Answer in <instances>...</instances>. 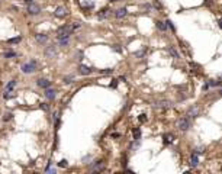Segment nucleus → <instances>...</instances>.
Here are the masks:
<instances>
[{
  "mask_svg": "<svg viewBox=\"0 0 222 174\" xmlns=\"http://www.w3.org/2000/svg\"><path fill=\"white\" fill-rule=\"evenodd\" d=\"M58 43H60V45H67V43H68V38H64V39H58Z\"/></svg>",
  "mask_w": 222,
  "mask_h": 174,
  "instance_id": "nucleus-21",
  "label": "nucleus"
},
{
  "mask_svg": "<svg viewBox=\"0 0 222 174\" xmlns=\"http://www.w3.org/2000/svg\"><path fill=\"white\" fill-rule=\"evenodd\" d=\"M128 15V10L125 9V7H122V9H118L116 12H115V16L118 17V19H122V17H125Z\"/></svg>",
  "mask_w": 222,
  "mask_h": 174,
  "instance_id": "nucleus-12",
  "label": "nucleus"
},
{
  "mask_svg": "<svg viewBox=\"0 0 222 174\" xmlns=\"http://www.w3.org/2000/svg\"><path fill=\"white\" fill-rule=\"evenodd\" d=\"M54 15H55L57 17H65V16H67V9H65L64 6H58V7L55 9Z\"/></svg>",
  "mask_w": 222,
  "mask_h": 174,
  "instance_id": "nucleus-6",
  "label": "nucleus"
},
{
  "mask_svg": "<svg viewBox=\"0 0 222 174\" xmlns=\"http://www.w3.org/2000/svg\"><path fill=\"white\" fill-rule=\"evenodd\" d=\"M65 163H67V161H65V160H62V161H61V165H62V167H65V165H67Z\"/></svg>",
  "mask_w": 222,
  "mask_h": 174,
  "instance_id": "nucleus-29",
  "label": "nucleus"
},
{
  "mask_svg": "<svg viewBox=\"0 0 222 174\" xmlns=\"http://www.w3.org/2000/svg\"><path fill=\"white\" fill-rule=\"evenodd\" d=\"M140 120L144 122V120H145V115H141V116H140Z\"/></svg>",
  "mask_w": 222,
  "mask_h": 174,
  "instance_id": "nucleus-28",
  "label": "nucleus"
},
{
  "mask_svg": "<svg viewBox=\"0 0 222 174\" xmlns=\"http://www.w3.org/2000/svg\"><path fill=\"white\" fill-rule=\"evenodd\" d=\"M219 23H221V28H222V19H221V20H219Z\"/></svg>",
  "mask_w": 222,
  "mask_h": 174,
  "instance_id": "nucleus-31",
  "label": "nucleus"
},
{
  "mask_svg": "<svg viewBox=\"0 0 222 174\" xmlns=\"http://www.w3.org/2000/svg\"><path fill=\"white\" fill-rule=\"evenodd\" d=\"M12 116H13V115H12L10 112H7V113H5V116H3V120H5V122H7V120H10V119H12Z\"/></svg>",
  "mask_w": 222,
  "mask_h": 174,
  "instance_id": "nucleus-19",
  "label": "nucleus"
},
{
  "mask_svg": "<svg viewBox=\"0 0 222 174\" xmlns=\"http://www.w3.org/2000/svg\"><path fill=\"white\" fill-rule=\"evenodd\" d=\"M22 71L26 73V74H31L35 71V62H31V64H23L22 65Z\"/></svg>",
  "mask_w": 222,
  "mask_h": 174,
  "instance_id": "nucleus-5",
  "label": "nucleus"
},
{
  "mask_svg": "<svg viewBox=\"0 0 222 174\" xmlns=\"http://www.w3.org/2000/svg\"><path fill=\"white\" fill-rule=\"evenodd\" d=\"M5 57H6V58H12V57H16V52H6V54H5Z\"/></svg>",
  "mask_w": 222,
  "mask_h": 174,
  "instance_id": "nucleus-27",
  "label": "nucleus"
},
{
  "mask_svg": "<svg viewBox=\"0 0 222 174\" xmlns=\"http://www.w3.org/2000/svg\"><path fill=\"white\" fill-rule=\"evenodd\" d=\"M221 96H222V90H221Z\"/></svg>",
  "mask_w": 222,
  "mask_h": 174,
  "instance_id": "nucleus-33",
  "label": "nucleus"
},
{
  "mask_svg": "<svg viewBox=\"0 0 222 174\" xmlns=\"http://www.w3.org/2000/svg\"><path fill=\"white\" fill-rule=\"evenodd\" d=\"M73 80H74V77H73V76H67V77H65V78H64V81H65V83H67V84L73 83Z\"/></svg>",
  "mask_w": 222,
  "mask_h": 174,
  "instance_id": "nucleus-23",
  "label": "nucleus"
},
{
  "mask_svg": "<svg viewBox=\"0 0 222 174\" xmlns=\"http://www.w3.org/2000/svg\"><path fill=\"white\" fill-rule=\"evenodd\" d=\"M44 55H45L47 58H55L57 57V48L54 47V45H50V47H47L45 48V51H44Z\"/></svg>",
  "mask_w": 222,
  "mask_h": 174,
  "instance_id": "nucleus-2",
  "label": "nucleus"
},
{
  "mask_svg": "<svg viewBox=\"0 0 222 174\" xmlns=\"http://www.w3.org/2000/svg\"><path fill=\"white\" fill-rule=\"evenodd\" d=\"M199 112H201V110H199L197 107H190L189 112H187V115H189V116H193V118H197V116H199Z\"/></svg>",
  "mask_w": 222,
  "mask_h": 174,
  "instance_id": "nucleus-14",
  "label": "nucleus"
},
{
  "mask_svg": "<svg viewBox=\"0 0 222 174\" xmlns=\"http://www.w3.org/2000/svg\"><path fill=\"white\" fill-rule=\"evenodd\" d=\"M10 97H15V93H13L12 90H7V92L5 93V99H10Z\"/></svg>",
  "mask_w": 222,
  "mask_h": 174,
  "instance_id": "nucleus-17",
  "label": "nucleus"
},
{
  "mask_svg": "<svg viewBox=\"0 0 222 174\" xmlns=\"http://www.w3.org/2000/svg\"><path fill=\"white\" fill-rule=\"evenodd\" d=\"M206 3L208 5H212V0H206Z\"/></svg>",
  "mask_w": 222,
  "mask_h": 174,
  "instance_id": "nucleus-30",
  "label": "nucleus"
},
{
  "mask_svg": "<svg viewBox=\"0 0 222 174\" xmlns=\"http://www.w3.org/2000/svg\"><path fill=\"white\" fill-rule=\"evenodd\" d=\"M157 28H158L160 31H166V25L163 23V22H160V20L157 22Z\"/></svg>",
  "mask_w": 222,
  "mask_h": 174,
  "instance_id": "nucleus-20",
  "label": "nucleus"
},
{
  "mask_svg": "<svg viewBox=\"0 0 222 174\" xmlns=\"http://www.w3.org/2000/svg\"><path fill=\"white\" fill-rule=\"evenodd\" d=\"M110 2H116V0H110Z\"/></svg>",
  "mask_w": 222,
  "mask_h": 174,
  "instance_id": "nucleus-32",
  "label": "nucleus"
},
{
  "mask_svg": "<svg viewBox=\"0 0 222 174\" xmlns=\"http://www.w3.org/2000/svg\"><path fill=\"white\" fill-rule=\"evenodd\" d=\"M155 106L160 109H168V107H171V102L170 100H158Z\"/></svg>",
  "mask_w": 222,
  "mask_h": 174,
  "instance_id": "nucleus-9",
  "label": "nucleus"
},
{
  "mask_svg": "<svg viewBox=\"0 0 222 174\" xmlns=\"http://www.w3.org/2000/svg\"><path fill=\"white\" fill-rule=\"evenodd\" d=\"M173 138H174L173 135H166V137H164V139H166L167 144H168V142H173Z\"/></svg>",
  "mask_w": 222,
  "mask_h": 174,
  "instance_id": "nucleus-24",
  "label": "nucleus"
},
{
  "mask_svg": "<svg viewBox=\"0 0 222 174\" xmlns=\"http://www.w3.org/2000/svg\"><path fill=\"white\" fill-rule=\"evenodd\" d=\"M55 93H57V92H55L54 89H50V87H47V89H45V96H47L50 100H52V99L55 97Z\"/></svg>",
  "mask_w": 222,
  "mask_h": 174,
  "instance_id": "nucleus-13",
  "label": "nucleus"
},
{
  "mask_svg": "<svg viewBox=\"0 0 222 174\" xmlns=\"http://www.w3.org/2000/svg\"><path fill=\"white\" fill-rule=\"evenodd\" d=\"M190 164H192V167H196V165H197V155H196V154L192 155V158H190Z\"/></svg>",
  "mask_w": 222,
  "mask_h": 174,
  "instance_id": "nucleus-16",
  "label": "nucleus"
},
{
  "mask_svg": "<svg viewBox=\"0 0 222 174\" xmlns=\"http://www.w3.org/2000/svg\"><path fill=\"white\" fill-rule=\"evenodd\" d=\"M109 16V10L107 9H103L100 13H99V19H105V17H107Z\"/></svg>",
  "mask_w": 222,
  "mask_h": 174,
  "instance_id": "nucleus-15",
  "label": "nucleus"
},
{
  "mask_svg": "<svg viewBox=\"0 0 222 174\" xmlns=\"http://www.w3.org/2000/svg\"><path fill=\"white\" fill-rule=\"evenodd\" d=\"M35 39L39 43H47L48 42V35H45V33H36L35 35Z\"/></svg>",
  "mask_w": 222,
  "mask_h": 174,
  "instance_id": "nucleus-8",
  "label": "nucleus"
},
{
  "mask_svg": "<svg viewBox=\"0 0 222 174\" xmlns=\"http://www.w3.org/2000/svg\"><path fill=\"white\" fill-rule=\"evenodd\" d=\"M7 42H9V43H17V42H20V38H19V36H17V38H10Z\"/></svg>",
  "mask_w": 222,
  "mask_h": 174,
  "instance_id": "nucleus-22",
  "label": "nucleus"
},
{
  "mask_svg": "<svg viewBox=\"0 0 222 174\" xmlns=\"http://www.w3.org/2000/svg\"><path fill=\"white\" fill-rule=\"evenodd\" d=\"M168 52H170V54H171V55H173L174 58H179V54H177V52H176V51H174L173 48H170V50H168Z\"/></svg>",
  "mask_w": 222,
  "mask_h": 174,
  "instance_id": "nucleus-25",
  "label": "nucleus"
},
{
  "mask_svg": "<svg viewBox=\"0 0 222 174\" xmlns=\"http://www.w3.org/2000/svg\"><path fill=\"white\" fill-rule=\"evenodd\" d=\"M189 128H190V120L187 118H182L179 120V129L180 130H187Z\"/></svg>",
  "mask_w": 222,
  "mask_h": 174,
  "instance_id": "nucleus-4",
  "label": "nucleus"
},
{
  "mask_svg": "<svg viewBox=\"0 0 222 174\" xmlns=\"http://www.w3.org/2000/svg\"><path fill=\"white\" fill-rule=\"evenodd\" d=\"M26 12H28L29 15H38V13L41 12V7H39L36 3H29V6H28Z\"/></svg>",
  "mask_w": 222,
  "mask_h": 174,
  "instance_id": "nucleus-3",
  "label": "nucleus"
},
{
  "mask_svg": "<svg viewBox=\"0 0 222 174\" xmlns=\"http://www.w3.org/2000/svg\"><path fill=\"white\" fill-rule=\"evenodd\" d=\"M73 33V28L71 25H67V26H62L58 29L57 32V39H64V38H70V35Z\"/></svg>",
  "mask_w": 222,
  "mask_h": 174,
  "instance_id": "nucleus-1",
  "label": "nucleus"
},
{
  "mask_svg": "<svg viewBox=\"0 0 222 174\" xmlns=\"http://www.w3.org/2000/svg\"><path fill=\"white\" fill-rule=\"evenodd\" d=\"M78 73L81 76H89V74L92 73V68H89L87 65H80V67H78Z\"/></svg>",
  "mask_w": 222,
  "mask_h": 174,
  "instance_id": "nucleus-11",
  "label": "nucleus"
},
{
  "mask_svg": "<svg viewBox=\"0 0 222 174\" xmlns=\"http://www.w3.org/2000/svg\"><path fill=\"white\" fill-rule=\"evenodd\" d=\"M103 170H105V164H103V161L96 163V164L90 168V171H92V173H100V171H103Z\"/></svg>",
  "mask_w": 222,
  "mask_h": 174,
  "instance_id": "nucleus-7",
  "label": "nucleus"
},
{
  "mask_svg": "<svg viewBox=\"0 0 222 174\" xmlns=\"http://www.w3.org/2000/svg\"><path fill=\"white\" fill-rule=\"evenodd\" d=\"M36 84H38L39 87H42V89H47V87L51 86V81H50L48 78H39V80L36 81Z\"/></svg>",
  "mask_w": 222,
  "mask_h": 174,
  "instance_id": "nucleus-10",
  "label": "nucleus"
},
{
  "mask_svg": "<svg viewBox=\"0 0 222 174\" xmlns=\"http://www.w3.org/2000/svg\"><path fill=\"white\" fill-rule=\"evenodd\" d=\"M15 87H16V81H15V80H12V81L7 84V90H12V89H15Z\"/></svg>",
  "mask_w": 222,
  "mask_h": 174,
  "instance_id": "nucleus-18",
  "label": "nucleus"
},
{
  "mask_svg": "<svg viewBox=\"0 0 222 174\" xmlns=\"http://www.w3.org/2000/svg\"><path fill=\"white\" fill-rule=\"evenodd\" d=\"M140 135H141V130H140V129H135V130H134V137H135V139H138Z\"/></svg>",
  "mask_w": 222,
  "mask_h": 174,
  "instance_id": "nucleus-26",
  "label": "nucleus"
}]
</instances>
